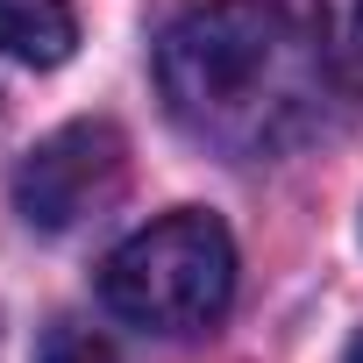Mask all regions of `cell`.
<instances>
[{
  "label": "cell",
  "mask_w": 363,
  "mask_h": 363,
  "mask_svg": "<svg viewBox=\"0 0 363 363\" xmlns=\"http://www.w3.org/2000/svg\"><path fill=\"white\" fill-rule=\"evenodd\" d=\"M171 121L221 157H285L320 128L328 50L278 0H200L157 36Z\"/></svg>",
  "instance_id": "cell-1"
},
{
  "label": "cell",
  "mask_w": 363,
  "mask_h": 363,
  "mask_svg": "<svg viewBox=\"0 0 363 363\" xmlns=\"http://www.w3.org/2000/svg\"><path fill=\"white\" fill-rule=\"evenodd\" d=\"M100 299L143 335H207L235 299V242L214 214L178 207L107 250Z\"/></svg>",
  "instance_id": "cell-2"
},
{
  "label": "cell",
  "mask_w": 363,
  "mask_h": 363,
  "mask_svg": "<svg viewBox=\"0 0 363 363\" xmlns=\"http://www.w3.org/2000/svg\"><path fill=\"white\" fill-rule=\"evenodd\" d=\"M128 178V143L114 121H72L57 135H43L22 171H15V214L43 235L79 228L86 214H100Z\"/></svg>",
  "instance_id": "cell-3"
},
{
  "label": "cell",
  "mask_w": 363,
  "mask_h": 363,
  "mask_svg": "<svg viewBox=\"0 0 363 363\" xmlns=\"http://www.w3.org/2000/svg\"><path fill=\"white\" fill-rule=\"evenodd\" d=\"M72 43H79V22L65 0H0V50L8 57L50 72L72 57Z\"/></svg>",
  "instance_id": "cell-4"
},
{
  "label": "cell",
  "mask_w": 363,
  "mask_h": 363,
  "mask_svg": "<svg viewBox=\"0 0 363 363\" xmlns=\"http://www.w3.org/2000/svg\"><path fill=\"white\" fill-rule=\"evenodd\" d=\"M335 72H342V86L363 100V0H342V15H335Z\"/></svg>",
  "instance_id": "cell-5"
},
{
  "label": "cell",
  "mask_w": 363,
  "mask_h": 363,
  "mask_svg": "<svg viewBox=\"0 0 363 363\" xmlns=\"http://www.w3.org/2000/svg\"><path fill=\"white\" fill-rule=\"evenodd\" d=\"M43 363H114V349H107L93 328H79V320H50V335H43Z\"/></svg>",
  "instance_id": "cell-6"
},
{
  "label": "cell",
  "mask_w": 363,
  "mask_h": 363,
  "mask_svg": "<svg viewBox=\"0 0 363 363\" xmlns=\"http://www.w3.org/2000/svg\"><path fill=\"white\" fill-rule=\"evenodd\" d=\"M349 363H363V335H356V342H349Z\"/></svg>",
  "instance_id": "cell-7"
}]
</instances>
